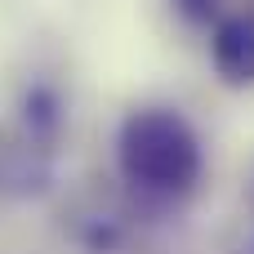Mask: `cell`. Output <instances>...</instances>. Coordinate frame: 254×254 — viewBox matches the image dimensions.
<instances>
[{"instance_id": "obj_1", "label": "cell", "mask_w": 254, "mask_h": 254, "mask_svg": "<svg viewBox=\"0 0 254 254\" xmlns=\"http://www.w3.org/2000/svg\"><path fill=\"white\" fill-rule=\"evenodd\" d=\"M116 165H121L125 183H134L138 192L183 196L201 183V170H205L201 134L192 129V121L179 107L143 103V107L125 112L121 129H116Z\"/></svg>"}, {"instance_id": "obj_3", "label": "cell", "mask_w": 254, "mask_h": 254, "mask_svg": "<svg viewBox=\"0 0 254 254\" xmlns=\"http://www.w3.org/2000/svg\"><path fill=\"white\" fill-rule=\"evenodd\" d=\"M174 9H179L188 22H196V27H214V22L223 18L219 0H174Z\"/></svg>"}, {"instance_id": "obj_2", "label": "cell", "mask_w": 254, "mask_h": 254, "mask_svg": "<svg viewBox=\"0 0 254 254\" xmlns=\"http://www.w3.org/2000/svg\"><path fill=\"white\" fill-rule=\"evenodd\" d=\"M210 67L228 89H250L254 85V9L223 13L210 27Z\"/></svg>"}]
</instances>
